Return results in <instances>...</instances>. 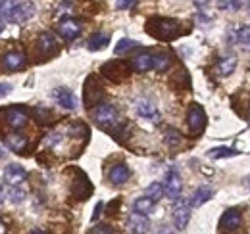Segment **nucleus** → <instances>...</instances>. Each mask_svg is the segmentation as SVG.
I'll return each instance as SVG.
<instances>
[{"mask_svg": "<svg viewBox=\"0 0 250 234\" xmlns=\"http://www.w3.org/2000/svg\"><path fill=\"white\" fill-rule=\"evenodd\" d=\"M54 98H56V102L62 108H65V110H77V98H75V94L71 90L58 88V90H54Z\"/></svg>", "mask_w": 250, "mask_h": 234, "instance_id": "obj_20", "label": "nucleus"}, {"mask_svg": "<svg viewBox=\"0 0 250 234\" xmlns=\"http://www.w3.org/2000/svg\"><path fill=\"white\" fill-rule=\"evenodd\" d=\"M25 65H27V59L23 56V52L12 50V52H6L2 56V69L4 71H21V69H25Z\"/></svg>", "mask_w": 250, "mask_h": 234, "instance_id": "obj_12", "label": "nucleus"}, {"mask_svg": "<svg viewBox=\"0 0 250 234\" xmlns=\"http://www.w3.org/2000/svg\"><path fill=\"white\" fill-rule=\"evenodd\" d=\"M235 67H237V58L233 54H227V56H223V58L219 59L218 73L221 77H227V75H231L235 71Z\"/></svg>", "mask_w": 250, "mask_h": 234, "instance_id": "obj_25", "label": "nucleus"}, {"mask_svg": "<svg viewBox=\"0 0 250 234\" xmlns=\"http://www.w3.org/2000/svg\"><path fill=\"white\" fill-rule=\"evenodd\" d=\"M100 71H102V75H104V77H108L110 81H114V83H120V81H124L125 77L129 75V65H127L125 61L114 59V61H108V63H104Z\"/></svg>", "mask_w": 250, "mask_h": 234, "instance_id": "obj_6", "label": "nucleus"}, {"mask_svg": "<svg viewBox=\"0 0 250 234\" xmlns=\"http://www.w3.org/2000/svg\"><path fill=\"white\" fill-rule=\"evenodd\" d=\"M145 196H148V198H152L154 202H158V200L164 196V184H160V182L148 184L146 190H145Z\"/></svg>", "mask_w": 250, "mask_h": 234, "instance_id": "obj_27", "label": "nucleus"}, {"mask_svg": "<svg viewBox=\"0 0 250 234\" xmlns=\"http://www.w3.org/2000/svg\"><path fill=\"white\" fill-rule=\"evenodd\" d=\"M102 96H104V88L98 85V81L94 77H89L85 83V106L89 110H93L94 106H98Z\"/></svg>", "mask_w": 250, "mask_h": 234, "instance_id": "obj_11", "label": "nucleus"}, {"mask_svg": "<svg viewBox=\"0 0 250 234\" xmlns=\"http://www.w3.org/2000/svg\"><path fill=\"white\" fill-rule=\"evenodd\" d=\"M6 198V182H0V204L4 202Z\"/></svg>", "mask_w": 250, "mask_h": 234, "instance_id": "obj_40", "label": "nucleus"}, {"mask_svg": "<svg viewBox=\"0 0 250 234\" xmlns=\"http://www.w3.org/2000/svg\"><path fill=\"white\" fill-rule=\"evenodd\" d=\"M91 233H114V229H110L108 225H98L96 229H91Z\"/></svg>", "mask_w": 250, "mask_h": 234, "instance_id": "obj_39", "label": "nucleus"}, {"mask_svg": "<svg viewBox=\"0 0 250 234\" xmlns=\"http://www.w3.org/2000/svg\"><path fill=\"white\" fill-rule=\"evenodd\" d=\"M91 116H93V121L102 129V131L112 133V136H116V138L120 140V135L124 133L125 125H124V121H122V117H120V114H118V110H116L114 106H110V104H100V106H96L93 112H91Z\"/></svg>", "mask_w": 250, "mask_h": 234, "instance_id": "obj_1", "label": "nucleus"}, {"mask_svg": "<svg viewBox=\"0 0 250 234\" xmlns=\"http://www.w3.org/2000/svg\"><path fill=\"white\" fill-rule=\"evenodd\" d=\"M164 140H166L167 146H171V148L179 146V144H181V135H179V131H175V129H166Z\"/></svg>", "mask_w": 250, "mask_h": 234, "instance_id": "obj_31", "label": "nucleus"}, {"mask_svg": "<svg viewBox=\"0 0 250 234\" xmlns=\"http://www.w3.org/2000/svg\"><path fill=\"white\" fill-rule=\"evenodd\" d=\"M81 23L77 21V20H71V18H67V20H62L60 21V25H58V33L62 35L65 40H73V39H77L79 35H81Z\"/></svg>", "mask_w": 250, "mask_h": 234, "instance_id": "obj_13", "label": "nucleus"}, {"mask_svg": "<svg viewBox=\"0 0 250 234\" xmlns=\"http://www.w3.org/2000/svg\"><path fill=\"white\" fill-rule=\"evenodd\" d=\"M146 33L158 40H173L181 35V23L177 20L167 18H152L146 23Z\"/></svg>", "mask_w": 250, "mask_h": 234, "instance_id": "obj_2", "label": "nucleus"}, {"mask_svg": "<svg viewBox=\"0 0 250 234\" xmlns=\"http://www.w3.org/2000/svg\"><path fill=\"white\" fill-rule=\"evenodd\" d=\"M131 69L137 73H146L154 69V56L152 54H139L131 59Z\"/></svg>", "mask_w": 250, "mask_h": 234, "instance_id": "obj_19", "label": "nucleus"}, {"mask_svg": "<svg viewBox=\"0 0 250 234\" xmlns=\"http://www.w3.org/2000/svg\"><path fill=\"white\" fill-rule=\"evenodd\" d=\"M91 192H93L91 182L87 180V176L83 175V173H79V178L73 180V184H71V194L75 198H79V200H87Z\"/></svg>", "mask_w": 250, "mask_h": 234, "instance_id": "obj_16", "label": "nucleus"}, {"mask_svg": "<svg viewBox=\"0 0 250 234\" xmlns=\"http://www.w3.org/2000/svg\"><path fill=\"white\" fill-rule=\"evenodd\" d=\"M4 140H6V146L16 154H21L27 148V136L21 135V133H12V135L4 136Z\"/></svg>", "mask_w": 250, "mask_h": 234, "instance_id": "obj_21", "label": "nucleus"}, {"mask_svg": "<svg viewBox=\"0 0 250 234\" xmlns=\"http://www.w3.org/2000/svg\"><path fill=\"white\" fill-rule=\"evenodd\" d=\"M108 42H110V37H108V35H104V33H94L93 37L89 39V42H87V48H89L91 52H98V50H104V48L108 46Z\"/></svg>", "mask_w": 250, "mask_h": 234, "instance_id": "obj_24", "label": "nucleus"}, {"mask_svg": "<svg viewBox=\"0 0 250 234\" xmlns=\"http://www.w3.org/2000/svg\"><path fill=\"white\" fill-rule=\"evenodd\" d=\"M247 0H219V8L221 10H239V8H243V4H245Z\"/></svg>", "mask_w": 250, "mask_h": 234, "instance_id": "obj_33", "label": "nucleus"}, {"mask_svg": "<svg viewBox=\"0 0 250 234\" xmlns=\"http://www.w3.org/2000/svg\"><path fill=\"white\" fill-rule=\"evenodd\" d=\"M173 225L177 231H185L188 225V219H190V204L185 200H179L177 198V204L173 205Z\"/></svg>", "mask_w": 250, "mask_h": 234, "instance_id": "obj_10", "label": "nucleus"}, {"mask_svg": "<svg viewBox=\"0 0 250 234\" xmlns=\"http://www.w3.org/2000/svg\"><path fill=\"white\" fill-rule=\"evenodd\" d=\"M154 200L152 198H148V196H143V198H139V200H135V204H133V211H137V213H143V215H148V213H152V209H154Z\"/></svg>", "mask_w": 250, "mask_h": 234, "instance_id": "obj_26", "label": "nucleus"}, {"mask_svg": "<svg viewBox=\"0 0 250 234\" xmlns=\"http://www.w3.org/2000/svg\"><path fill=\"white\" fill-rule=\"evenodd\" d=\"M100 209H102V204L96 205V209H94V215H93V221H96V217L100 215Z\"/></svg>", "mask_w": 250, "mask_h": 234, "instance_id": "obj_42", "label": "nucleus"}, {"mask_svg": "<svg viewBox=\"0 0 250 234\" xmlns=\"http://www.w3.org/2000/svg\"><path fill=\"white\" fill-rule=\"evenodd\" d=\"M241 225H243V215H241V211L235 209V207L227 209V211L221 215V219H219V231H221V233H235V231L241 229Z\"/></svg>", "mask_w": 250, "mask_h": 234, "instance_id": "obj_7", "label": "nucleus"}, {"mask_svg": "<svg viewBox=\"0 0 250 234\" xmlns=\"http://www.w3.org/2000/svg\"><path fill=\"white\" fill-rule=\"evenodd\" d=\"M12 92V85H8V83H0V98H4L6 94H10Z\"/></svg>", "mask_w": 250, "mask_h": 234, "instance_id": "obj_38", "label": "nucleus"}, {"mask_svg": "<svg viewBox=\"0 0 250 234\" xmlns=\"http://www.w3.org/2000/svg\"><path fill=\"white\" fill-rule=\"evenodd\" d=\"M35 12H37V8H35L33 2H18L16 8L4 18V21H6V23L21 25V23H25L27 20H31L33 16H35Z\"/></svg>", "mask_w": 250, "mask_h": 234, "instance_id": "obj_4", "label": "nucleus"}, {"mask_svg": "<svg viewBox=\"0 0 250 234\" xmlns=\"http://www.w3.org/2000/svg\"><path fill=\"white\" fill-rule=\"evenodd\" d=\"M137 46H139V42H135V40H131V39H122V40L116 44L114 52H116L118 56H122V54H125V52H129V50L137 48Z\"/></svg>", "mask_w": 250, "mask_h": 234, "instance_id": "obj_28", "label": "nucleus"}, {"mask_svg": "<svg viewBox=\"0 0 250 234\" xmlns=\"http://www.w3.org/2000/svg\"><path fill=\"white\" fill-rule=\"evenodd\" d=\"M67 131H69L71 136H87V135H89V129H87L83 123H75V125H71Z\"/></svg>", "mask_w": 250, "mask_h": 234, "instance_id": "obj_34", "label": "nucleus"}, {"mask_svg": "<svg viewBox=\"0 0 250 234\" xmlns=\"http://www.w3.org/2000/svg\"><path fill=\"white\" fill-rule=\"evenodd\" d=\"M27 192L20 186V184H8L6 182V198L12 202V204H21L25 200Z\"/></svg>", "mask_w": 250, "mask_h": 234, "instance_id": "obj_23", "label": "nucleus"}, {"mask_svg": "<svg viewBox=\"0 0 250 234\" xmlns=\"http://www.w3.org/2000/svg\"><path fill=\"white\" fill-rule=\"evenodd\" d=\"M4 112V117H6V125L10 127V129H21V127H25L27 125V121H29V114H27V110H23V108H18V106H12V108H8V110H2Z\"/></svg>", "mask_w": 250, "mask_h": 234, "instance_id": "obj_8", "label": "nucleus"}, {"mask_svg": "<svg viewBox=\"0 0 250 234\" xmlns=\"http://www.w3.org/2000/svg\"><path fill=\"white\" fill-rule=\"evenodd\" d=\"M58 50H60V46H58V40H56V37H54L52 33L44 31V33L39 35V39H37V48H35V54H39V58L41 59L52 58V56L58 54Z\"/></svg>", "mask_w": 250, "mask_h": 234, "instance_id": "obj_3", "label": "nucleus"}, {"mask_svg": "<svg viewBox=\"0 0 250 234\" xmlns=\"http://www.w3.org/2000/svg\"><path fill=\"white\" fill-rule=\"evenodd\" d=\"M16 4H18V0H0V16H2V20L16 8Z\"/></svg>", "mask_w": 250, "mask_h": 234, "instance_id": "obj_36", "label": "nucleus"}, {"mask_svg": "<svg viewBox=\"0 0 250 234\" xmlns=\"http://www.w3.org/2000/svg\"><path fill=\"white\" fill-rule=\"evenodd\" d=\"M169 65H171L169 54H164V52H162V54H156V56H154V69H156V71L162 73V71H166Z\"/></svg>", "mask_w": 250, "mask_h": 234, "instance_id": "obj_30", "label": "nucleus"}, {"mask_svg": "<svg viewBox=\"0 0 250 234\" xmlns=\"http://www.w3.org/2000/svg\"><path fill=\"white\" fill-rule=\"evenodd\" d=\"M187 123H188V131H190L194 136L202 135V131L206 129V114H204L202 106H198V104H192V106L188 108Z\"/></svg>", "mask_w": 250, "mask_h": 234, "instance_id": "obj_5", "label": "nucleus"}, {"mask_svg": "<svg viewBox=\"0 0 250 234\" xmlns=\"http://www.w3.org/2000/svg\"><path fill=\"white\" fill-rule=\"evenodd\" d=\"M208 2H210V0H194V4H196L198 8H204V6H208Z\"/></svg>", "mask_w": 250, "mask_h": 234, "instance_id": "obj_41", "label": "nucleus"}, {"mask_svg": "<svg viewBox=\"0 0 250 234\" xmlns=\"http://www.w3.org/2000/svg\"><path fill=\"white\" fill-rule=\"evenodd\" d=\"M239 152L237 150H233V148H214V150H210L208 152V156L210 157H214V159H221V157H233V156H237Z\"/></svg>", "mask_w": 250, "mask_h": 234, "instance_id": "obj_29", "label": "nucleus"}, {"mask_svg": "<svg viewBox=\"0 0 250 234\" xmlns=\"http://www.w3.org/2000/svg\"><path fill=\"white\" fill-rule=\"evenodd\" d=\"M135 4V0H118V10H127V8H131Z\"/></svg>", "mask_w": 250, "mask_h": 234, "instance_id": "obj_37", "label": "nucleus"}, {"mask_svg": "<svg viewBox=\"0 0 250 234\" xmlns=\"http://www.w3.org/2000/svg\"><path fill=\"white\" fill-rule=\"evenodd\" d=\"M247 186H249V190H250V178L247 180Z\"/></svg>", "mask_w": 250, "mask_h": 234, "instance_id": "obj_45", "label": "nucleus"}, {"mask_svg": "<svg viewBox=\"0 0 250 234\" xmlns=\"http://www.w3.org/2000/svg\"><path fill=\"white\" fill-rule=\"evenodd\" d=\"M237 42H241L243 46L250 48V25H245L237 31Z\"/></svg>", "mask_w": 250, "mask_h": 234, "instance_id": "obj_32", "label": "nucleus"}, {"mask_svg": "<svg viewBox=\"0 0 250 234\" xmlns=\"http://www.w3.org/2000/svg\"><path fill=\"white\" fill-rule=\"evenodd\" d=\"M212 196H214V190L212 188H208V186H200V188H196L194 190V194L190 196V207H200L202 204H206L208 200H212Z\"/></svg>", "mask_w": 250, "mask_h": 234, "instance_id": "obj_22", "label": "nucleus"}, {"mask_svg": "<svg viewBox=\"0 0 250 234\" xmlns=\"http://www.w3.org/2000/svg\"><path fill=\"white\" fill-rule=\"evenodd\" d=\"M183 190V182H181V175L175 169H169L166 175V182H164V192L169 200H177L181 196Z\"/></svg>", "mask_w": 250, "mask_h": 234, "instance_id": "obj_9", "label": "nucleus"}, {"mask_svg": "<svg viewBox=\"0 0 250 234\" xmlns=\"http://www.w3.org/2000/svg\"><path fill=\"white\" fill-rule=\"evenodd\" d=\"M110 182L112 184H116V186H122L125 184L129 178H131V171H129V167L125 165V163H118V165H114L112 169H110Z\"/></svg>", "mask_w": 250, "mask_h": 234, "instance_id": "obj_18", "label": "nucleus"}, {"mask_svg": "<svg viewBox=\"0 0 250 234\" xmlns=\"http://www.w3.org/2000/svg\"><path fill=\"white\" fill-rule=\"evenodd\" d=\"M2 157H4V150L0 148V159H2Z\"/></svg>", "mask_w": 250, "mask_h": 234, "instance_id": "obj_44", "label": "nucleus"}, {"mask_svg": "<svg viewBox=\"0 0 250 234\" xmlns=\"http://www.w3.org/2000/svg\"><path fill=\"white\" fill-rule=\"evenodd\" d=\"M25 178H27V171L21 165L12 163L4 169V182H8V184H21Z\"/></svg>", "mask_w": 250, "mask_h": 234, "instance_id": "obj_17", "label": "nucleus"}, {"mask_svg": "<svg viewBox=\"0 0 250 234\" xmlns=\"http://www.w3.org/2000/svg\"><path fill=\"white\" fill-rule=\"evenodd\" d=\"M2 31H4V21L0 20V33H2Z\"/></svg>", "mask_w": 250, "mask_h": 234, "instance_id": "obj_43", "label": "nucleus"}, {"mask_svg": "<svg viewBox=\"0 0 250 234\" xmlns=\"http://www.w3.org/2000/svg\"><path fill=\"white\" fill-rule=\"evenodd\" d=\"M137 114L143 119H148L152 123H160V112L150 100H139L137 102Z\"/></svg>", "mask_w": 250, "mask_h": 234, "instance_id": "obj_15", "label": "nucleus"}, {"mask_svg": "<svg viewBox=\"0 0 250 234\" xmlns=\"http://www.w3.org/2000/svg\"><path fill=\"white\" fill-rule=\"evenodd\" d=\"M62 142V133H58V131H54V133H50L46 138H44V146L46 148H54L58 146Z\"/></svg>", "mask_w": 250, "mask_h": 234, "instance_id": "obj_35", "label": "nucleus"}, {"mask_svg": "<svg viewBox=\"0 0 250 234\" xmlns=\"http://www.w3.org/2000/svg\"><path fill=\"white\" fill-rule=\"evenodd\" d=\"M127 227H129L131 233H137V234L148 233V231H150V221L146 219V215L133 211V213L129 215V219H127Z\"/></svg>", "mask_w": 250, "mask_h": 234, "instance_id": "obj_14", "label": "nucleus"}]
</instances>
